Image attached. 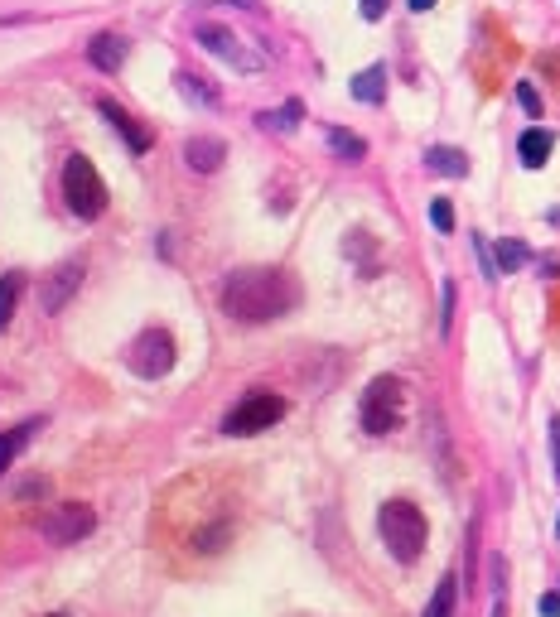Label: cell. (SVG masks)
<instances>
[{"label": "cell", "instance_id": "cell-1", "mask_svg": "<svg viewBox=\"0 0 560 617\" xmlns=\"http://www.w3.org/2000/svg\"><path fill=\"white\" fill-rule=\"evenodd\" d=\"M300 304L295 275L280 266H252L232 270L223 280V314L237 323H271Z\"/></svg>", "mask_w": 560, "mask_h": 617}, {"label": "cell", "instance_id": "cell-2", "mask_svg": "<svg viewBox=\"0 0 560 617\" xmlns=\"http://www.w3.org/2000/svg\"><path fill=\"white\" fill-rule=\"evenodd\" d=\"M377 531L387 540L392 560H401V564H416L420 550H425V536H430L425 511L416 502H387V507L377 511Z\"/></svg>", "mask_w": 560, "mask_h": 617}, {"label": "cell", "instance_id": "cell-3", "mask_svg": "<svg viewBox=\"0 0 560 617\" xmlns=\"http://www.w3.org/2000/svg\"><path fill=\"white\" fill-rule=\"evenodd\" d=\"M63 198H68V213L83 217V222L107 213V184H102L97 164L83 160V155H68V164H63Z\"/></svg>", "mask_w": 560, "mask_h": 617}, {"label": "cell", "instance_id": "cell-4", "mask_svg": "<svg viewBox=\"0 0 560 617\" xmlns=\"http://www.w3.org/2000/svg\"><path fill=\"white\" fill-rule=\"evenodd\" d=\"M401 410H406V386L396 376H372L358 401V425L367 434H392L401 425Z\"/></svg>", "mask_w": 560, "mask_h": 617}, {"label": "cell", "instance_id": "cell-5", "mask_svg": "<svg viewBox=\"0 0 560 617\" xmlns=\"http://www.w3.org/2000/svg\"><path fill=\"white\" fill-rule=\"evenodd\" d=\"M280 415H285V401H280L276 391H252L247 401H237L232 410H227L223 434H232V439H247V434L271 430Z\"/></svg>", "mask_w": 560, "mask_h": 617}, {"label": "cell", "instance_id": "cell-6", "mask_svg": "<svg viewBox=\"0 0 560 617\" xmlns=\"http://www.w3.org/2000/svg\"><path fill=\"white\" fill-rule=\"evenodd\" d=\"M92 526H97V516H92V507H83V502H58L54 511H44V516L34 521V531L49 540V545H73V540H83Z\"/></svg>", "mask_w": 560, "mask_h": 617}, {"label": "cell", "instance_id": "cell-7", "mask_svg": "<svg viewBox=\"0 0 560 617\" xmlns=\"http://www.w3.org/2000/svg\"><path fill=\"white\" fill-rule=\"evenodd\" d=\"M126 362H131V372L145 376V381H160V376L174 367V338H169V328H145L131 352H126Z\"/></svg>", "mask_w": 560, "mask_h": 617}, {"label": "cell", "instance_id": "cell-8", "mask_svg": "<svg viewBox=\"0 0 560 617\" xmlns=\"http://www.w3.org/2000/svg\"><path fill=\"white\" fill-rule=\"evenodd\" d=\"M198 44H203L213 58L232 63L237 73H261V68H266V54L247 49V44H242L232 29H223V25H198Z\"/></svg>", "mask_w": 560, "mask_h": 617}, {"label": "cell", "instance_id": "cell-9", "mask_svg": "<svg viewBox=\"0 0 560 617\" xmlns=\"http://www.w3.org/2000/svg\"><path fill=\"white\" fill-rule=\"evenodd\" d=\"M78 285H83V261H63V266L44 280V314H63L68 309V299L78 295Z\"/></svg>", "mask_w": 560, "mask_h": 617}, {"label": "cell", "instance_id": "cell-10", "mask_svg": "<svg viewBox=\"0 0 560 617\" xmlns=\"http://www.w3.org/2000/svg\"><path fill=\"white\" fill-rule=\"evenodd\" d=\"M184 160H189V169H198V174H213V169H223L227 145L218 135H194V140L184 145Z\"/></svg>", "mask_w": 560, "mask_h": 617}, {"label": "cell", "instance_id": "cell-11", "mask_svg": "<svg viewBox=\"0 0 560 617\" xmlns=\"http://www.w3.org/2000/svg\"><path fill=\"white\" fill-rule=\"evenodd\" d=\"M97 107H102V116H107V121H112L116 131H121V140H126V145H131V155H145V150H150V131H140L136 121H131V116H126V111L116 107L112 97H102V102H97Z\"/></svg>", "mask_w": 560, "mask_h": 617}, {"label": "cell", "instance_id": "cell-12", "mask_svg": "<svg viewBox=\"0 0 560 617\" xmlns=\"http://www.w3.org/2000/svg\"><path fill=\"white\" fill-rule=\"evenodd\" d=\"M87 58H92V68L116 73V68L126 63V39H121V34H97V39L87 44Z\"/></svg>", "mask_w": 560, "mask_h": 617}, {"label": "cell", "instance_id": "cell-13", "mask_svg": "<svg viewBox=\"0 0 560 617\" xmlns=\"http://www.w3.org/2000/svg\"><path fill=\"white\" fill-rule=\"evenodd\" d=\"M44 430V420H25V425H15V430H5L0 434V473L15 463V458L25 454L29 444H34V434Z\"/></svg>", "mask_w": 560, "mask_h": 617}, {"label": "cell", "instance_id": "cell-14", "mask_svg": "<svg viewBox=\"0 0 560 617\" xmlns=\"http://www.w3.org/2000/svg\"><path fill=\"white\" fill-rule=\"evenodd\" d=\"M551 150H556V135L541 131V126H532V131L517 140V155H522V164H527V169H541V164L551 160Z\"/></svg>", "mask_w": 560, "mask_h": 617}, {"label": "cell", "instance_id": "cell-15", "mask_svg": "<svg viewBox=\"0 0 560 617\" xmlns=\"http://www.w3.org/2000/svg\"><path fill=\"white\" fill-rule=\"evenodd\" d=\"M353 97L367 102V107H382V97H387V68H382V63L363 68V73L353 78Z\"/></svg>", "mask_w": 560, "mask_h": 617}, {"label": "cell", "instance_id": "cell-16", "mask_svg": "<svg viewBox=\"0 0 560 617\" xmlns=\"http://www.w3.org/2000/svg\"><path fill=\"white\" fill-rule=\"evenodd\" d=\"M425 164H430L435 174H449V179H464V174H469V155L454 150V145H435V150H425Z\"/></svg>", "mask_w": 560, "mask_h": 617}, {"label": "cell", "instance_id": "cell-17", "mask_svg": "<svg viewBox=\"0 0 560 617\" xmlns=\"http://www.w3.org/2000/svg\"><path fill=\"white\" fill-rule=\"evenodd\" d=\"M20 295H25V275H20V270H5V275H0V328L15 319Z\"/></svg>", "mask_w": 560, "mask_h": 617}, {"label": "cell", "instance_id": "cell-18", "mask_svg": "<svg viewBox=\"0 0 560 617\" xmlns=\"http://www.w3.org/2000/svg\"><path fill=\"white\" fill-rule=\"evenodd\" d=\"M329 150H334L338 160L358 164L367 155V140L363 135H353V131H343V126H329Z\"/></svg>", "mask_w": 560, "mask_h": 617}, {"label": "cell", "instance_id": "cell-19", "mask_svg": "<svg viewBox=\"0 0 560 617\" xmlns=\"http://www.w3.org/2000/svg\"><path fill=\"white\" fill-rule=\"evenodd\" d=\"M300 116H305V107L300 102H285L280 111H261L256 121H261V131H276V135H290L295 126H300Z\"/></svg>", "mask_w": 560, "mask_h": 617}, {"label": "cell", "instance_id": "cell-20", "mask_svg": "<svg viewBox=\"0 0 560 617\" xmlns=\"http://www.w3.org/2000/svg\"><path fill=\"white\" fill-rule=\"evenodd\" d=\"M454 603H459V579H454V574H445V579H440V589H435V598L425 603V613H420V617H454Z\"/></svg>", "mask_w": 560, "mask_h": 617}, {"label": "cell", "instance_id": "cell-21", "mask_svg": "<svg viewBox=\"0 0 560 617\" xmlns=\"http://www.w3.org/2000/svg\"><path fill=\"white\" fill-rule=\"evenodd\" d=\"M179 92L189 97V102H198V107H218V92L213 87H203V78H194V73H179Z\"/></svg>", "mask_w": 560, "mask_h": 617}, {"label": "cell", "instance_id": "cell-22", "mask_svg": "<svg viewBox=\"0 0 560 617\" xmlns=\"http://www.w3.org/2000/svg\"><path fill=\"white\" fill-rule=\"evenodd\" d=\"M532 261V251L522 242H498V275H512L517 266H527Z\"/></svg>", "mask_w": 560, "mask_h": 617}, {"label": "cell", "instance_id": "cell-23", "mask_svg": "<svg viewBox=\"0 0 560 617\" xmlns=\"http://www.w3.org/2000/svg\"><path fill=\"white\" fill-rule=\"evenodd\" d=\"M430 222H435L440 232H454V208H449V198H435V203H430Z\"/></svg>", "mask_w": 560, "mask_h": 617}, {"label": "cell", "instance_id": "cell-24", "mask_svg": "<svg viewBox=\"0 0 560 617\" xmlns=\"http://www.w3.org/2000/svg\"><path fill=\"white\" fill-rule=\"evenodd\" d=\"M223 540H227V526H213V531H203V536H194V550H223Z\"/></svg>", "mask_w": 560, "mask_h": 617}, {"label": "cell", "instance_id": "cell-25", "mask_svg": "<svg viewBox=\"0 0 560 617\" xmlns=\"http://www.w3.org/2000/svg\"><path fill=\"white\" fill-rule=\"evenodd\" d=\"M517 102L527 107V116H541V97H536L532 82H517Z\"/></svg>", "mask_w": 560, "mask_h": 617}, {"label": "cell", "instance_id": "cell-26", "mask_svg": "<svg viewBox=\"0 0 560 617\" xmlns=\"http://www.w3.org/2000/svg\"><path fill=\"white\" fill-rule=\"evenodd\" d=\"M536 613H541V617H560V593H541Z\"/></svg>", "mask_w": 560, "mask_h": 617}, {"label": "cell", "instance_id": "cell-27", "mask_svg": "<svg viewBox=\"0 0 560 617\" xmlns=\"http://www.w3.org/2000/svg\"><path fill=\"white\" fill-rule=\"evenodd\" d=\"M551 458H556V483H560V415L551 420Z\"/></svg>", "mask_w": 560, "mask_h": 617}, {"label": "cell", "instance_id": "cell-28", "mask_svg": "<svg viewBox=\"0 0 560 617\" xmlns=\"http://www.w3.org/2000/svg\"><path fill=\"white\" fill-rule=\"evenodd\" d=\"M387 15V0H363V20H382Z\"/></svg>", "mask_w": 560, "mask_h": 617}, {"label": "cell", "instance_id": "cell-29", "mask_svg": "<svg viewBox=\"0 0 560 617\" xmlns=\"http://www.w3.org/2000/svg\"><path fill=\"white\" fill-rule=\"evenodd\" d=\"M203 5H237V10H256L261 0H203Z\"/></svg>", "mask_w": 560, "mask_h": 617}, {"label": "cell", "instance_id": "cell-30", "mask_svg": "<svg viewBox=\"0 0 560 617\" xmlns=\"http://www.w3.org/2000/svg\"><path fill=\"white\" fill-rule=\"evenodd\" d=\"M430 5H435V0H411V10H416V15H425Z\"/></svg>", "mask_w": 560, "mask_h": 617}, {"label": "cell", "instance_id": "cell-31", "mask_svg": "<svg viewBox=\"0 0 560 617\" xmlns=\"http://www.w3.org/2000/svg\"><path fill=\"white\" fill-rule=\"evenodd\" d=\"M493 617H507V608H503V598H498V603H493Z\"/></svg>", "mask_w": 560, "mask_h": 617}, {"label": "cell", "instance_id": "cell-32", "mask_svg": "<svg viewBox=\"0 0 560 617\" xmlns=\"http://www.w3.org/2000/svg\"><path fill=\"white\" fill-rule=\"evenodd\" d=\"M556 531H560V521H556Z\"/></svg>", "mask_w": 560, "mask_h": 617}]
</instances>
